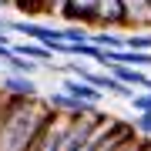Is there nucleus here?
<instances>
[{"label": "nucleus", "instance_id": "f257e3e1", "mask_svg": "<svg viewBox=\"0 0 151 151\" xmlns=\"http://www.w3.org/2000/svg\"><path fill=\"white\" fill-rule=\"evenodd\" d=\"M47 114H50V108L44 104V97H30V101H14L10 97L7 114L0 121V148H7V151L34 148Z\"/></svg>", "mask_w": 151, "mask_h": 151}, {"label": "nucleus", "instance_id": "f03ea898", "mask_svg": "<svg viewBox=\"0 0 151 151\" xmlns=\"http://www.w3.org/2000/svg\"><path fill=\"white\" fill-rule=\"evenodd\" d=\"M10 34H20V37H30V40H40L47 44L54 54L64 50V27H50V24H40V20H10Z\"/></svg>", "mask_w": 151, "mask_h": 151}, {"label": "nucleus", "instance_id": "7ed1b4c3", "mask_svg": "<svg viewBox=\"0 0 151 151\" xmlns=\"http://www.w3.org/2000/svg\"><path fill=\"white\" fill-rule=\"evenodd\" d=\"M70 118H74V114H67V111H50L47 121H44V128H40V134H37V141H34V148H40V151H47V148L60 151L67 131H70Z\"/></svg>", "mask_w": 151, "mask_h": 151}, {"label": "nucleus", "instance_id": "20e7f679", "mask_svg": "<svg viewBox=\"0 0 151 151\" xmlns=\"http://www.w3.org/2000/svg\"><path fill=\"white\" fill-rule=\"evenodd\" d=\"M0 91L14 101H30V97H40V87L34 81V74H17V70H4L0 74Z\"/></svg>", "mask_w": 151, "mask_h": 151}, {"label": "nucleus", "instance_id": "39448f33", "mask_svg": "<svg viewBox=\"0 0 151 151\" xmlns=\"http://www.w3.org/2000/svg\"><path fill=\"white\" fill-rule=\"evenodd\" d=\"M60 87H64L67 94H74L77 101H84V104H94V108H101V101L108 97V94L101 91V87H97V84H91L87 77H77V74H64Z\"/></svg>", "mask_w": 151, "mask_h": 151}, {"label": "nucleus", "instance_id": "423d86ee", "mask_svg": "<svg viewBox=\"0 0 151 151\" xmlns=\"http://www.w3.org/2000/svg\"><path fill=\"white\" fill-rule=\"evenodd\" d=\"M44 104H47L50 111H67V114H87L94 108V104H84V101H77L74 94H67L64 87H57V91H47L44 94Z\"/></svg>", "mask_w": 151, "mask_h": 151}, {"label": "nucleus", "instance_id": "0eeeda50", "mask_svg": "<svg viewBox=\"0 0 151 151\" xmlns=\"http://www.w3.org/2000/svg\"><path fill=\"white\" fill-rule=\"evenodd\" d=\"M97 27H124L121 0H97Z\"/></svg>", "mask_w": 151, "mask_h": 151}, {"label": "nucleus", "instance_id": "6e6552de", "mask_svg": "<svg viewBox=\"0 0 151 151\" xmlns=\"http://www.w3.org/2000/svg\"><path fill=\"white\" fill-rule=\"evenodd\" d=\"M14 54H24V57H30V60H40L44 67H50L54 64V50L47 47V44H40V40H20V44H14Z\"/></svg>", "mask_w": 151, "mask_h": 151}, {"label": "nucleus", "instance_id": "1a4fd4ad", "mask_svg": "<svg viewBox=\"0 0 151 151\" xmlns=\"http://www.w3.org/2000/svg\"><path fill=\"white\" fill-rule=\"evenodd\" d=\"M64 20H81V24H97V0H67Z\"/></svg>", "mask_w": 151, "mask_h": 151}, {"label": "nucleus", "instance_id": "9d476101", "mask_svg": "<svg viewBox=\"0 0 151 151\" xmlns=\"http://www.w3.org/2000/svg\"><path fill=\"white\" fill-rule=\"evenodd\" d=\"M111 60H121V64H131V67H145V70H151V50L118 47V50H111Z\"/></svg>", "mask_w": 151, "mask_h": 151}, {"label": "nucleus", "instance_id": "9b49d317", "mask_svg": "<svg viewBox=\"0 0 151 151\" xmlns=\"http://www.w3.org/2000/svg\"><path fill=\"white\" fill-rule=\"evenodd\" d=\"M4 70H17V74H37V70H44L40 60H30V57H24V54H10L4 60Z\"/></svg>", "mask_w": 151, "mask_h": 151}, {"label": "nucleus", "instance_id": "f8f14e48", "mask_svg": "<svg viewBox=\"0 0 151 151\" xmlns=\"http://www.w3.org/2000/svg\"><path fill=\"white\" fill-rule=\"evenodd\" d=\"M91 40L101 44L104 50H118V47H124V34H118L114 27H97V30L91 34Z\"/></svg>", "mask_w": 151, "mask_h": 151}, {"label": "nucleus", "instance_id": "ddd939ff", "mask_svg": "<svg viewBox=\"0 0 151 151\" xmlns=\"http://www.w3.org/2000/svg\"><path fill=\"white\" fill-rule=\"evenodd\" d=\"M91 34L94 30H87V24H81V20H67L64 24V37L67 40H91Z\"/></svg>", "mask_w": 151, "mask_h": 151}, {"label": "nucleus", "instance_id": "4468645a", "mask_svg": "<svg viewBox=\"0 0 151 151\" xmlns=\"http://www.w3.org/2000/svg\"><path fill=\"white\" fill-rule=\"evenodd\" d=\"M131 108L134 111H151V87H138L131 94Z\"/></svg>", "mask_w": 151, "mask_h": 151}, {"label": "nucleus", "instance_id": "2eb2a0df", "mask_svg": "<svg viewBox=\"0 0 151 151\" xmlns=\"http://www.w3.org/2000/svg\"><path fill=\"white\" fill-rule=\"evenodd\" d=\"M138 134H151V111H138V118L131 121Z\"/></svg>", "mask_w": 151, "mask_h": 151}, {"label": "nucleus", "instance_id": "dca6fc26", "mask_svg": "<svg viewBox=\"0 0 151 151\" xmlns=\"http://www.w3.org/2000/svg\"><path fill=\"white\" fill-rule=\"evenodd\" d=\"M14 54V40H10V30H0V64Z\"/></svg>", "mask_w": 151, "mask_h": 151}, {"label": "nucleus", "instance_id": "f3484780", "mask_svg": "<svg viewBox=\"0 0 151 151\" xmlns=\"http://www.w3.org/2000/svg\"><path fill=\"white\" fill-rule=\"evenodd\" d=\"M67 10V0H44V14H50V17H64Z\"/></svg>", "mask_w": 151, "mask_h": 151}, {"label": "nucleus", "instance_id": "a211bd4d", "mask_svg": "<svg viewBox=\"0 0 151 151\" xmlns=\"http://www.w3.org/2000/svg\"><path fill=\"white\" fill-rule=\"evenodd\" d=\"M7 104H10V97L0 91V121H4V114H7Z\"/></svg>", "mask_w": 151, "mask_h": 151}, {"label": "nucleus", "instance_id": "6ab92c4d", "mask_svg": "<svg viewBox=\"0 0 151 151\" xmlns=\"http://www.w3.org/2000/svg\"><path fill=\"white\" fill-rule=\"evenodd\" d=\"M145 87H151V74H148V81H145Z\"/></svg>", "mask_w": 151, "mask_h": 151}, {"label": "nucleus", "instance_id": "aec40b11", "mask_svg": "<svg viewBox=\"0 0 151 151\" xmlns=\"http://www.w3.org/2000/svg\"><path fill=\"white\" fill-rule=\"evenodd\" d=\"M0 74H4V64H0Z\"/></svg>", "mask_w": 151, "mask_h": 151}, {"label": "nucleus", "instance_id": "412c9836", "mask_svg": "<svg viewBox=\"0 0 151 151\" xmlns=\"http://www.w3.org/2000/svg\"><path fill=\"white\" fill-rule=\"evenodd\" d=\"M148 4H151V0H148Z\"/></svg>", "mask_w": 151, "mask_h": 151}, {"label": "nucleus", "instance_id": "4be33fe9", "mask_svg": "<svg viewBox=\"0 0 151 151\" xmlns=\"http://www.w3.org/2000/svg\"><path fill=\"white\" fill-rule=\"evenodd\" d=\"M10 4H14V0H10Z\"/></svg>", "mask_w": 151, "mask_h": 151}]
</instances>
